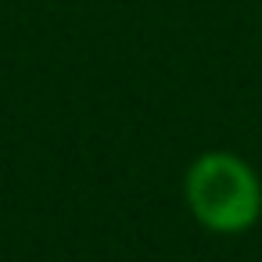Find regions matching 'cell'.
<instances>
[{
    "mask_svg": "<svg viewBox=\"0 0 262 262\" xmlns=\"http://www.w3.org/2000/svg\"><path fill=\"white\" fill-rule=\"evenodd\" d=\"M187 201L194 215L219 233H241L258 219L262 190L255 172L233 155H205L187 172Z\"/></svg>",
    "mask_w": 262,
    "mask_h": 262,
    "instance_id": "obj_1",
    "label": "cell"
}]
</instances>
